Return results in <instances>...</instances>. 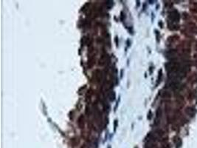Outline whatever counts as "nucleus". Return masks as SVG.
<instances>
[{
	"label": "nucleus",
	"mask_w": 197,
	"mask_h": 148,
	"mask_svg": "<svg viewBox=\"0 0 197 148\" xmlns=\"http://www.w3.org/2000/svg\"><path fill=\"white\" fill-rule=\"evenodd\" d=\"M109 148H111V147H109Z\"/></svg>",
	"instance_id": "nucleus-4"
},
{
	"label": "nucleus",
	"mask_w": 197,
	"mask_h": 148,
	"mask_svg": "<svg viewBox=\"0 0 197 148\" xmlns=\"http://www.w3.org/2000/svg\"><path fill=\"white\" fill-rule=\"evenodd\" d=\"M169 19L171 22H177L179 20V14L176 11H173L169 14Z\"/></svg>",
	"instance_id": "nucleus-2"
},
{
	"label": "nucleus",
	"mask_w": 197,
	"mask_h": 148,
	"mask_svg": "<svg viewBox=\"0 0 197 148\" xmlns=\"http://www.w3.org/2000/svg\"><path fill=\"white\" fill-rule=\"evenodd\" d=\"M167 86H168V88H170L171 90H176L179 89L181 87L182 84H181V82L169 79L168 82L167 83Z\"/></svg>",
	"instance_id": "nucleus-1"
},
{
	"label": "nucleus",
	"mask_w": 197,
	"mask_h": 148,
	"mask_svg": "<svg viewBox=\"0 0 197 148\" xmlns=\"http://www.w3.org/2000/svg\"><path fill=\"white\" fill-rule=\"evenodd\" d=\"M117 121H115V130H116V127H117Z\"/></svg>",
	"instance_id": "nucleus-3"
}]
</instances>
